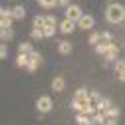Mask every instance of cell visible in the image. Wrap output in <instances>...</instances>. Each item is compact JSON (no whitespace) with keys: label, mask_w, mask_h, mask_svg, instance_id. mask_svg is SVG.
Segmentation results:
<instances>
[{"label":"cell","mask_w":125,"mask_h":125,"mask_svg":"<svg viewBox=\"0 0 125 125\" xmlns=\"http://www.w3.org/2000/svg\"><path fill=\"white\" fill-rule=\"evenodd\" d=\"M105 20L109 24H121L125 20V8L119 2H109L105 8Z\"/></svg>","instance_id":"obj_1"},{"label":"cell","mask_w":125,"mask_h":125,"mask_svg":"<svg viewBox=\"0 0 125 125\" xmlns=\"http://www.w3.org/2000/svg\"><path fill=\"white\" fill-rule=\"evenodd\" d=\"M52 107H54V101H52L50 95H40V97L36 99V109H38V111H42V113L52 111Z\"/></svg>","instance_id":"obj_2"},{"label":"cell","mask_w":125,"mask_h":125,"mask_svg":"<svg viewBox=\"0 0 125 125\" xmlns=\"http://www.w3.org/2000/svg\"><path fill=\"white\" fill-rule=\"evenodd\" d=\"M83 16V12H82V8L77 6V4H70L68 8H66V12H64V18H70V20H73V22H77Z\"/></svg>","instance_id":"obj_3"},{"label":"cell","mask_w":125,"mask_h":125,"mask_svg":"<svg viewBox=\"0 0 125 125\" xmlns=\"http://www.w3.org/2000/svg\"><path fill=\"white\" fill-rule=\"evenodd\" d=\"M75 26H77V22H73L70 18H64V20H60L58 30H60L62 34H72V32H75Z\"/></svg>","instance_id":"obj_4"},{"label":"cell","mask_w":125,"mask_h":125,"mask_svg":"<svg viewBox=\"0 0 125 125\" xmlns=\"http://www.w3.org/2000/svg\"><path fill=\"white\" fill-rule=\"evenodd\" d=\"M93 26H95V18H93L91 14H83V16L77 20V28L80 30H91Z\"/></svg>","instance_id":"obj_5"},{"label":"cell","mask_w":125,"mask_h":125,"mask_svg":"<svg viewBox=\"0 0 125 125\" xmlns=\"http://www.w3.org/2000/svg\"><path fill=\"white\" fill-rule=\"evenodd\" d=\"M117 56H119V46H117L115 42H111V44H109V48H107V54L103 56V58H105V66L111 64V62H115Z\"/></svg>","instance_id":"obj_6"},{"label":"cell","mask_w":125,"mask_h":125,"mask_svg":"<svg viewBox=\"0 0 125 125\" xmlns=\"http://www.w3.org/2000/svg\"><path fill=\"white\" fill-rule=\"evenodd\" d=\"M73 97H75V99H80V101H83V103H93V99H91V95H89V91H87L85 87H80V89H75Z\"/></svg>","instance_id":"obj_7"},{"label":"cell","mask_w":125,"mask_h":125,"mask_svg":"<svg viewBox=\"0 0 125 125\" xmlns=\"http://www.w3.org/2000/svg\"><path fill=\"white\" fill-rule=\"evenodd\" d=\"M113 107V101L111 99H109V97H99L97 101H95V109H97V111H107V109H111Z\"/></svg>","instance_id":"obj_8"},{"label":"cell","mask_w":125,"mask_h":125,"mask_svg":"<svg viewBox=\"0 0 125 125\" xmlns=\"http://www.w3.org/2000/svg\"><path fill=\"white\" fill-rule=\"evenodd\" d=\"M72 50H73V44L68 42V40H64V42H60V44H58V52H60L62 56H70Z\"/></svg>","instance_id":"obj_9"},{"label":"cell","mask_w":125,"mask_h":125,"mask_svg":"<svg viewBox=\"0 0 125 125\" xmlns=\"http://www.w3.org/2000/svg\"><path fill=\"white\" fill-rule=\"evenodd\" d=\"M75 123L77 125H93V117L87 113H75Z\"/></svg>","instance_id":"obj_10"},{"label":"cell","mask_w":125,"mask_h":125,"mask_svg":"<svg viewBox=\"0 0 125 125\" xmlns=\"http://www.w3.org/2000/svg\"><path fill=\"white\" fill-rule=\"evenodd\" d=\"M12 16H14V20H24V18H26V8H24L22 4L14 6V8H12Z\"/></svg>","instance_id":"obj_11"},{"label":"cell","mask_w":125,"mask_h":125,"mask_svg":"<svg viewBox=\"0 0 125 125\" xmlns=\"http://www.w3.org/2000/svg\"><path fill=\"white\" fill-rule=\"evenodd\" d=\"M64 87H66V80L64 77H54L52 80V89L54 91H64Z\"/></svg>","instance_id":"obj_12"},{"label":"cell","mask_w":125,"mask_h":125,"mask_svg":"<svg viewBox=\"0 0 125 125\" xmlns=\"http://www.w3.org/2000/svg\"><path fill=\"white\" fill-rule=\"evenodd\" d=\"M30 64V54H18L16 56V66L18 68H26Z\"/></svg>","instance_id":"obj_13"},{"label":"cell","mask_w":125,"mask_h":125,"mask_svg":"<svg viewBox=\"0 0 125 125\" xmlns=\"http://www.w3.org/2000/svg\"><path fill=\"white\" fill-rule=\"evenodd\" d=\"M46 26H48V22H46V16H42V14L34 16V28H38V30H44Z\"/></svg>","instance_id":"obj_14"},{"label":"cell","mask_w":125,"mask_h":125,"mask_svg":"<svg viewBox=\"0 0 125 125\" xmlns=\"http://www.w3.org/2000/svg\"><path fill=\"white\" fill-rule=\"evenodd\" d=\"M111 44V42H109ZM109 44L107 42H99L97 46H93V50H95V54H99V56H105L107 54V48H109Z\"/></svg>","instance_id":"obj_15"},{"label":"cell","mask_w":125,"mask_h":125,"mask_svg":"<svg viewBox=\"0 0 125 125\" xmlns=\"http://www.w3.org/2000/svg\"><path fill=\"white\" fill-rule=\"evenodd\" d=\"M105 119H107V115L103 111H95V113H93V125H103Z\"/></svg>","instance_id":"obj_16"},{"label":"cell","mask_w":125,"mask_h":125,"mask_svg":"<svg viewBox=\"0 0 125 125\" xmlns=\"http://www.w3.org/2000/svg\"><path fill=\"white\" fill-rule=\"evenodd\" d=\"M34 48H32V44H28V42H22L18 44V54H32Z\"/></svg>","instance_id":"obj_17"},{"label":"cell","mask_w":125,"mask_h":125,"mask_svg":"<svg viewBox=\"0 0 125 125\" xmlns=\"http://www.w3.org/2000/svg\"><path fill=\"white\" fill-rule=\"evenodd\" d=\"M87 42H89V46H97L101 42V32H91L89 38H87Z\"/></svg>","instance_id":"obj_18"},{"label":"cell","mask_w":125,"mask_h":125,"mask_svg":"<svg viewBox=\"0 0 125 125\" xmlns=\"http://www.w3.org/2000/svg\"><path fill=\"white\" fill-rule=\"evenodd\" d=\"M38 4H40L42 8H48V10H52V8H56V6H60V4H58V0H38Z\"/></svg>","instance_id":"obj_19"},{"label":"cell","mask_w":125,"mask_h":125,"mask_svg":"<svg viewBox=\"0 0 125 125\" xmlns=\"http://www.w3.org/2000/svg\"><path fill=\"white\" fill-rule=\"evenodd\" d=\"M0 38H2V42L6 44V42H10L12 38H14V28H10V30H2L0 32Z\"/></svg>","instance_id":"obj_20"},{"label":"cell","mask_w":125,"mask_h":125,"mask_svg":"<svg viewBox=\"0 0 125 125\" xmlns=\"http://www.w3.org/2000/svg\"><path fill=\"white\" fill-rule=\"evenodd\" d=\"M58 32V26H46L44 28V38H54Z\"/></svg>","instance_id":"obj_21"},{"label":"cell","mask_w":125,"mask_h":125,"mask_svg":"<svg viewBox=\"0 0 125 125\" xmlns=\"http://www.w3.org/2000/svg\"><path fill=\"white\" fill-rule=\"evenodd\" d=\"M103 113H105V115H107V117H115V119H119V115H121V109H119V107H115V105H113V107H111V109H107V111H103Z\"/></svg>","instance_id":"obj_22"},{"label":"cell","mask_w":125,"mask_h":125,"mask_svg":"<svg viewBox=\"0 0 125 125\" xmlns=\"http://www.w3.org/2000/svg\"><path fill=\"white\" fill-rule=\"evenodd\" d=\"M14 18H0V30H10Z\"/></svg>","instance_id":"obj_23"},{"label":"cell","mask_w":125,"mask_h":125,"mask_svg":"<svg viewBox=\"0 0 125 125\" xmlns=\"http://www.w3.org/2000/svg\"><path fill=\"white\" fill-rule=\"evenodd\" d=\"M95 111H97V109H95V105H93V103H85L83 109H82V113H87V115H91V117H93V113H95Z\"/></svg>","instance_id":"obj_24"},{"label":"cell","mask_w":125,"mask_h":125,"mask_svg":"<svg viewBox=\"0 0 125 125\" xmlns=\"http://www.w3.org/2000/svg\"><path fill=\"white\" fill-rule=\"evenodd\" d=\"M83 105H85V103H83V101H80V99H75V97L72 99V107H73V111H77V113H82Z\"/></svg>","instance_id":"obj_25"},{"label":"cell","mask_w":125,"mask_h":125,"mask_svg":"<svg viewBox=\"0 0 125 125\" xmlns=\"http://www.w3.org/2000/svg\"><path fill=\"white\" fill-rule=\"evenodd\" d=\"M30 38H32V40H42V38H44V30L32 28V32H30Z\"/></svg>","instance_id":"obj_26"},{"label":"cell","mask_w":125,"mask_h":125,"mask_svg":"<svg viewBox=\"0 0 125 125\" xmlns=\"http://www.w3.org/2000/svg\"><path fill=\"white\" fill-rule=\"evenodd\" d=\"M30 62H34V64H38V66H40V64H42V54L34 50L32 54H30Z\"/></svg>","instance_id":"obj_27"},{"label":"cell","mask_w":125,"mask_h":125,"mask_svg":"<svg viewBox=\"0 0 125 125\" xmlns=\"http://www.w3.org/2000/svg\"><path fill=\"white\" fill-rule=\"evenodd\" d=\"M46 22H48V26H60V22H58V18L54 14H48V16H46Z\"/></svg>","instance_id":"obj_28"},{"label":"cell","mask_w":125,"mask_h":125,"mask_svg":"<svg viewBox=\"0 0 125 125\" xmlns=\"http://www.w3.org/2000/svg\"><path fill=\"white\" fill-rule=\"evenodd\" d=\"M113 68H115V72H117V73H119V72H123V70H125V60H115Z\"/></svg>","instance_id":"obj_29"},{"label":"cell","mask_w":125,"mask_h":125,"mask_svg":"<svg viewBox=\"0 0 125 125\" xmlns=\"http://www.w3.org/2000/svg\"><path fill=\"white\" fill-rule=\"evenodd\" d=\"M0 16H2V18H14L10 8H2V10H0Z\"/></svg>","instance_id":"obj_30"},{"label":"cell","mask_w":125,"mask_h":125,"mask_svg":"<svg viewBox=\"0 0 125 125\" xmlns=\"http://www.w3.org/2000/svg\"><path fill=\"white\" fill-rule=\"evenodd\" d=\"M101 42H113V36L111 34H109V32H101Z\"/></svg>","instance_id":"obj_31"},{"label":"cell","mask_w":125,"mask_h":125,"mask_svg":"<svg viewBox=\"0 0 125 125\" xmlns=\"http://www.w3.org/2000/svg\"><path fill=\"white\" fill-rule=\"evenodd\" d=\"M6 56H8V48H6V44L2 42V46H0V58L6 60Z\"/></svg>","instance_id":"obj_32"},{"label":"cell","mask_w":125,"mask_h":125,"mask_svg":"<svg viewBox=\"0 0 125 125\" xmlns=\"http://www.w3.org/2000/svg\"><path fill=\"white\" fill-rule=\"evenodd\" d=\"M26 70H28V72H30V73H34V72H36V70H38V64H34V62H30V64H28V66H26Z\"/></svg>","instance_id":"obj_33"},{"label":"cell","mask_w":125,"mask_h":125,"mask_svg":"<svg viewBox=\"0 0 125 125\" xmlns=\"http://www.w3.org/2000/svg\"><path fill=\"white\" fill-rule=\"evenodd\" d=\"M103 125H117V119H115V117H107Z\"/></svg>","instance_id":"obj_34"},{"label":"cell","mask_w":125,"mask_h":125,"mask_svg":"<svg viewBox=\"0 0 125 125\" xmlns=\"http://www.w3.org/2000/svg\"><path fill=\"white\" fill-rule=\"evenodd\" d=\"M89 95H91V99H93V101H97V99L101 97V93H99V91H89Z\"/></svg>","instance_id":"obj_35"},{"label":"cell","mask_w":125,"mask_h":125,"mask_svg":"<svg viewBox=\"0 0 125 125\" xmlns=\"http://www.w3.org/2000/svg\"><path fill=\"white\" fill-rule=\"evenodd\" d=\"M117 75H119V80H121V82H125V70H123V72H119Z\"/></svg>","instance_id":"obj_36"}]
</instances>
